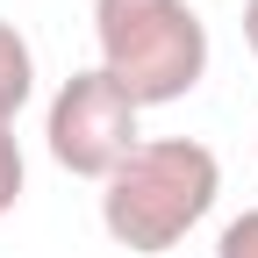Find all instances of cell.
<instances>
[{
    "label": "cell",
    "mask_w": 258,
    "mask_h": 258,
    "mask_svg": "<svg viewBox=\"0 0 258 258\" xmlns=\"http://www.w3.org/2000/svg\"><path fill=\"white\" fill-rule=\"evenodd\" d=\"M222 194V158L201 137H144L122 165L101 179V230L129 258H165L201 230Z\"/></svg>",
    "instance_id": "6da1fadb"
},
{
    "label": "cell",
    "mask_w": 258,
    "mask_h": 258,
    "mask_svg": "<svg viewBox=\"0 0 258 258\" xmlns=\"http://www.w3.org/2000/svg\"><path fill=\"white\" fill-rule=\"evenodd\" d=\"M93 43L137 108H172L208 79V22L186 0H93Z\"/></svg>",
    "instance_id": "7a4b0ae2"
},
{
    "label": "cell",
    "mask_w": 258,
    "mask_h": 258,
    "mask_svg": "<svg viewBox=\"0 0 258 258\" xmlns=\"http://www.w3.org/2000/svg\"><path fill=\"white\" fill-rule=\"evenodd\" d=\"M144 108L93 64V72H72L57 93H50V115H43V137H50V158L72 179H108L129 151L144 144Z\"/></svg>",
    "instance_id": "3957f363"
},
{
    "label": "cell",
    "mask_w": 258,
    "mask_h": 258,
    "mask_svg": "<svg viewBox=\"0 0 258 258\" xmlns=\"http://www.w3.org/2000/svg\"><path fill=\"white\" fill-rule=\"evenodd\" d=\"M36 93V50L15 22H0V122H15Z\"/></svg>",
    "instance_id": "277c9868"
},
{
    "label": "cell",
    "mask_w": 258,
    "mask_h": 258,
    "mask_svg": "<svg viewBox=\"0 0 258 258\" xmlns=\"http://www.w3.org/2000/svg\"><path fill=\"white\" fill-rule=\"evenodd\" d=\"M29 186V165H22V144H15V122H0V215L22 201Z\"/></svg>",
    "instance_id": "5b68a950"
},
{
    "label": "cell",
    "mask_w": 258,
    "mask_h": 258,
    "mask_svg": "<svg viewBox=\"0 0 258 258\" xmlns=\"http://www.w3.org/2000/svg\"><path fill=\"white\" fill-rule=\"evenodd\" d=\"M215 258H258V208H244L230 230L215 237Z\"/></svg>",
    "instance_id": "8992f818"
},
{
    "label": "cell",
    "mask_w": 258,
    "mask_h": 258,
    "mask_svg": "<svg viewBox=\"0 0 258 258\" xmlns=\"http://www.w3.org/2000/svg\"><path fill=\"white\" fill-rule=\"evenodd\" d=\"M244 43H251V57H258V0H244Z\"/></svg>",
    "instance_id": "52a82bcc"
}]
</instances>
